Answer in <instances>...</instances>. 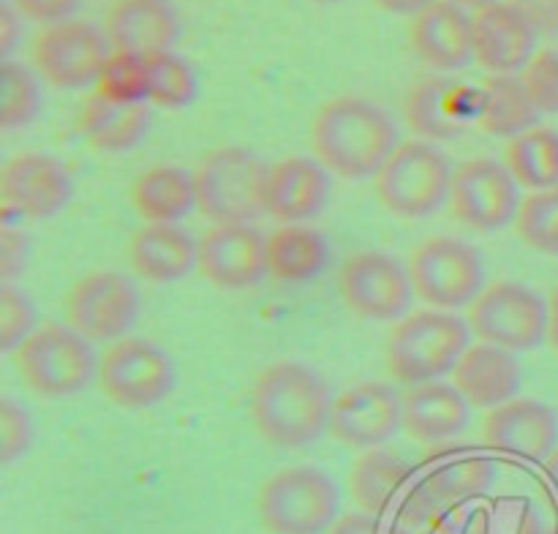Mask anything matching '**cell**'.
I'll return each instance as SVG.
<instances>
[{
  "instance_id": "obj_1",
  "label": "cell",
  "mask_w": 558,
  "mask_h": 534,
  "mask_svg": "<svg viewBox=\"0 0 558 534\" xmlns=\"http://www.w3.org/2000/svg\"><path fill=\"white\" fill-rule=\"evenodd\" d=\"M332 392L325 376L300 360H278L251 385L248 412L267 445L300 450L319 439L330 425Z\"/></svg>"
},
{
  "instance_id": "obj_2",
  "label": "cell",
  "mask_w": 558,
  "mask_h": 534,
  "mask_svg": "<svg viewBox=\"0 0 558 534\" xmlns=\"http://www.w3.org/2000/svg\"><path fill=\"white\" fill-rule=\"evenodd\" d=\"M308 145L327 172L343 180H368L401 145V134L379 104L363 96H336L311 120Z\"/></svg>"
},
{
  "instance_id": "obj_3",
  "label": "cell",
  "mask_w": 558,
  "mask_h": 534,
  "mask_svg": "<svg viewBox=\"0 0 558 534\" xmlns=\"http://www.w3.org/2000/svg\"><path fill=\"white\" fill-rule=\"evenodd\" d=\"M466 319L439 308L412 311L392 321L385 341V368L401 385H425L452 374L472 343Z\"/></svg>"
},
{
  "instance_id": "obj_4",
  "label": "cell",
  "mask_w": 558,
  "mask_h": 534,
  "mask_svg": "<svg viewBox=\"0 0 558 534\" xmlns=\"http://www.w3.org/2000/svg\"><path fill=\"white\" fill-rule=\"evenodd\" d=\"M14 368L22 385L38 398L60 401L87 390L98 374V357L90 341L69 325H38L14 352Z\"/></svg>"
},
{
  "instance_id": "obj_5",
  "label": "cell",
  "mask_w": 558,
  "mask_h": 534,
  "mask_svg": "<svg viewBox=\"0 0 558 534\" xmlns=\"http://www.w3.org/2000/svg\"><path fill=\"white\" fill-rule=\"evenodd\" d=\"M267 169L248 147H216L194 172L196 210L213 223L256 221L265 213Z\"/></svg>"
},
{
  "instance_id": "obj_6",
  "label": "cell",
  "mask_w": 558,
  "mask_h": 534,
  "mask_svg": "<svg viewBox=\"0 0 558 534\" xmlns=\"http://www.w3.org/2000/svg\"><path fill=\"white\" fill-rule=\"evenodd\" d=\"M338 505V485L319 466L278 469L256 494V515L270 534H325Z\"/></svg>"
},
{
  "instance_id": "obj_7",
  "label": "cell",
  "mask_w": 558,
  "mask_h": 534,
  "mask_svg": "<svg viewBox=\"0 0 558 534\" xmlns=\"http://www.w3.org/2000/svg\"><path fill=\"white\" fill-rule=\"evenodd\" d=\"M452 163L434 142L409 139L392 150L374 178V194L398 218H428L450 199Z\"/></svg>"
},
{
  "instance_id": "obj_8",
  "label": "cell",
  "mask_w": 558,
  "mask_h": 534,
  "mask_svg": "<svg viewBox=\"0 0 558 534\" xmlns=\"http://www.w3.org/2000/svg\"><path fill=\"white\" fill-rule=\"evenodd\" d=\"M407 272L414 294L439 311L469 308L485 289L483 256L452 234H436L414 245Z\"/></svg>"
},
{
  "instance_id": "obj_9",
  "label": "cell",
  "mask_w": 558,
  "mask_h": 534,
  "mask_svg": "<svg viewBox=\"0 0 558 534\" xmlns=\"http://www.w3.org/2000/svg\"><path fill=\"white\" fill-rule=\"evenodd\" d=\"M477 341L507 352H532L548 341V300L518 281L488 283L466 308Z\"/></svg>"
},
{
  "instance_id": "obj_10",
  "label": "cell",
  "mask_w": 558,
  "mask_h": 534,
  "mask_svg": "<svg viewBox=\"0 0 558 534\" xmlns=\"http://www.w3.org/2000/svg\"><path fill=\"white\" fill-rule=\"evenodd\" d=\"M98 387L123 409H150L178 385L172 357L147 338H120L98 357Z\"/></svg>"
},
{
  "instance_id": "obj_11",
  "label": "cell",
  "mask_w": 558,
  "mask_h": 534,
  "mask_svg": "<svg viewBox=\"0 0 558 534\" xmlns=\"http://www.w3.org/2000/svg\"><path fill=\"white\" fill-rule=\"evenodd\" d=\"M63 316L87 341H120L140 316V289L125 272H87L65 292Z\"/></svg>"
},
{
  "instance_id": "obj_12",
  "label": "cell",
  "mask_w": 558,
  "mask_h": 534,
  "mask_svg": "<svg viewBox=\"0 0 558 534\" xmlns=\"http://www.w3.org/2000/svg\"><path fill=\"white\" fill-rule=\"evenodd\" d=\"M109 52L112 47L101 31L87 22L65 20L47 25L33 38L31 60L47 85L58 90H82L96 85Z\"/></svg>"
},
{
  "instance_id": "obj_13",
  "label": "cell",
  "mask_w": 558,
  "mask_h": 534,
  "mask_svg": "<svg viewBox=\"0 0 558 534\" xmlns=\"http://www.w3.org/2000/svg\"><path fill=\"white\" fill-rule=\"evenodd\" d=\"M343 305L360 319L398 321L412 303V281L396 256L385 251H357L338 272Z\"/></svg>"
},
{
  "instance_id": "obj_14",
  "label": "cell",
  "mask_w": 558,
  "mask_h": 534,
  "mask_svg": "<svg viewBox=\"0 0 558 534\" xmlns=\"http://www.w3.org/2000/svg\"><path fill=\"white\" fill-rule=\"evenodd\" d=\"M452 216L469 229L477 232H496V229L515 223L521 207V185L510 174L505 163L494 158H469L458 163L450 185Z\"/></svg>"
},
{
  "instance_id": "obj_15",
  "label": "cell",
  "mask_w": 558,
  "mask_h": 534,
  "mask_svg": "<svg viewBox=\"0 0 558 534\" xmlns=\"http://www.w3.org/2000/svg\"><path fill=\"white\" fill-rule=\"evenodd\" d=\"M403 428V401L387 381H357L338 392L330 412V436L354 450H374Z\"/></svg>"
},
{
  "instance_id": "obj_16",
  "label": "cell",
  "mask_w": 558,
  "mask_h": 534,
  "mask_svg": "<svg viewBox=\"0 0 558 534\" xmlns=\"http://www.w3.org/2000/svg\"><path fill=\"white\" fill-rule=\"evenodd\" d=\"M196 267L218 289L256 287L267 276V238L251 223H213L196 240Z\"/></svg>"
},
{
  "instance_id": "obj_17",
  "label": "cell",
  "mask_w": 558,
  "mask_h": 534,
  "mask_svg": "<svg viewBox=\"0 0 558 534\" xmlns=\"http://www.w3.org/2000/svg\"><path fill=\"white\" fill-rule=\"evenodd\" d=\"M74 194L71 174L47 153H20L0 169V205L31 221L54 218Z\"/></svg>"
},
{
  "instance_id": "obj_18",
  "label": "cell",
  "mask_w": 558,
  "mask_h": 534,
  "mask_svg": "<svg viewBox=\"0 0 558 534\" xmlns=\"http://www.w3.org/2000/svg\"><path fill=\"white\" fill-rule=\"evenodd\" d=\"M483 439L496 452L545 463L558 450V417L548 403L512 398L501 406L488 409L483 420Z\"/></svg>"
},
{
  "instance_id": "obj_19",
  "label": "cell",
  "mask_w": 558,
  "mask_h": 534,
  "mask_svg": "<svg viewBox=\"0 0 558 534\" xmlns=\"http://www.w3.org/2000/svg\"><path fill=\"white\" fill-rule=\"evenodd\" d=\"M537 36L532 22L510 3H494L472 14L474 63L488 74H518L534 58Z\"/></svg>"
},
{
  "instance_id": "obj_20",
  "label": "cell",
  "mask_w": 558,
  "mask_h": 534,
  "mask_svg": "<svg viewBox=\"0 0 558 534\" xmlns=\"http://www.w3.org/2000/svg\"><path fill=\"white\" fill-rule=\"evenodd\" d=\"M330 202V174L316 158L289 156L270 163L265 213L281 223H305Z\"/></svg>"
},
{
  "instance_id": "obj_21",
  "label": "cell",
  "mask_w": 558,
  "mask_h": 534,
  "mask_svg": "<svg viewBox=\"0 0 558 534\" xmlns=\"http://www.w3.org/2000/svg\"><path fill=\"white\" fill-rule=\"evenodd\" d=\"M409 44L434 71H461L474 60L472 14L452 0H436L412 16Z\"/></svg>"
},
{
  "instance_id": "obj_22",
  "label": "cell",
  "mask_w": 558,
  "mask_h": 534,
  "mask_svg": "<svg viewBox=\"0 0 558 534\" xmlns=\"http://www.w3.org/2000/svg\"><path fill=\"white\" fill-rule=\"evenodd\" d=\"M104 36L114 52L150 58L174 47L180 14L169 0H114L104 20Z\"/></svg>"
},
{
  "instance_id": "obj_23",
  "label": "cell",
  "mask_w": 558,
  "mask_h": 534,
  "mask_svg": "<svg viewBox=\"0 0 558 534\" xmlns=\"http://www.w3.org/2000/svg\"><path fill=\"white\" fill-rule=\"evenodd\" d=\"M472 90L450 76H423L403 98V120L423 142H452L466 131Z\"/></svg>"
},
{
  "instance_id": "obj_24",
  "label": "cell",
  "mask_w": 558,
  "mask_h": 534,
  "mask_svg": "<svg viewBox=\"0 0 558 534\" xmlns=\"http://www.w3.org/2000/svg\"><path fill=\"white\" fill-rule=\"evenodd\" d=\"M452 385L466 398L469 406L496 409L518 398L523 371L515 352L477 341L463 352V357L452 368Z\"/></svg>"
},
{
  "instance_id": "obj_25",
  "label": "cell",
  "mask_w": 558,
  "mask_h": 534,
  "mask_svg": "<svg viewBox=\"0 0 558 534\" xmlns=\"http://www.w3.org/2000/svg\"><path fill=\"white\" fill-rule=\"evenodd\" d=\"M131 270L150 283L183 281L196 267V243L178 223H145L125 245Z\"/></svg>"
},
{
  "instance_id": "obj_26",
  "label": "cell",
  "mask_w": 558,
  "mask_h": 534,
  "mask_svg": "<svg viewBox=\"0 0 558 534\" xmlns=\"http://www.w3.org/2000/svg\"><path fill=\"white\" fill-rule=\"evenodd\" d=\"M403 401V430L414 441L439 445L456 439L469 423V401L447 381H425L412 385L401 396Z\"/></svg>"
},
{
  "instance_id": "obj_27",
  "label": "cell",
  "mask_w": 558,
  "mask_h": 534,
  "mask_svg": "<svg viewBox=\"0 0 558 534\" xmlns=\"http://www.w3.org/2000/svg\"><path fill=\"white\" fill-rule=\"evenodd\" d=\"M129 202L145 223H178L196 207L194 174L174 163H158L136 174Z\"/></svg>"
},
{
  "instance_id": "obj_28",
  "label": "cell",
  "mask_w": 558,
  "mask_h": 534,
  "mask_svg": "<svg viewBox=\"0 0 558 534\" xmlns=\"http://www.w3.org/2000/svg\"><path fill=\"white\" fill-rule=\"evenodd\" d=\"M325 234L305 223H283L267 234V276L283 283H308L330 267Z\"/></svg>"
},
{
  "instance_id": "obj_29",
  "label": "cell",
  "mask_w": 558,
  "mask_h": 534,
  "mask_svg": "<svg viewBox=\"0 0 558 534\" xmlns=\"http://www.w3.org/2000/svg\"><path fill=\"white\" fill-rule=\"evenodd\" d=\"M150 125L145 101H112L93 93L80 112L82 139L98 153H125L142 142Z\"/></svg>"
},
{
  "instance_id": "obj_30",
  "label": "cell",
  "mask_w": 558,
  "mask_h": 534,
  "mask_svg": "<svg viewBox=\"0 0 558 534\" xmlns=\"http://www.w3.org/2000/svg\"><path fill=\"white\" fill-rule=\"evenodd\" d=\"M539 109L534 107L521 74H490L477 90V123L490 136H512L539 125Z\"/></svg>"
},
{
  "instance_id": "obj_31",
  "label": "cell",
  "mask_w": 558,
  "mask_h": 534,
  "mask_svg": "<svg viewBox=\"0 0 558 534\" xmlns=\"http://www.w3.org/2000/svg\"><path fill=\"white\" fill-rule=\"evenodd\" d=\"M412 474L407 458L396 456L390 450H365L363 456L354 458L352 469H349V494L352 501L360 507V512L381 518L392 499L398 496L401 485Z\"/></svg>"
},
{
  "instance_id": "obj_32",
  "label": "cell",
  "mask_w": 558,
  "mask_h": 534,
  "mask_svg": "<svg viewBox=\"0 0 558 534\" xmlns=\"http://www.w3.org/2000/svg\"><path fill=\"white\" fill-rule=\"evenodd\" d=\"M505 167L521 189H554L558 185V131L539 123L507 139Z\"/></svg>"
},
{
  "instance_id": "obj_33",
  "label": "cell",
  "mask_w": 558,
  "mask_h": 534,
  "mask_svg": "<svg viewBox=\"0 0 558 534\" xmlns=\"http://www.w3.org/2000/svg\"><path fill=\"white\" fill-rule=\"evenodd\" d=\"M147 101L163 109H183L199 93V80H196L194 65L178 52H158L147 58Z\"/></svg>"
},
{
  "instance_id": "obj_34",
  "label": "cell",
  "mask_w": 558,
  "mask_h": 534,
  "mask_svg": "<svg viewBox=\"0 0 558 534\" xmlns=\"http://www.w3.org/2000/svg\"><path fill=\"white\" fill-rule=\"evenodd\" d=\"M515 232L529 248L558 254V185L523 196L515 216Z\"/></svg>"
},
{
  "instance_id": "obj_35",
  "label": "cell",
  "mask_w": 558,
  "mask_h": 534,
  "mask_svg": "<svg viewBox=\"0 0 558 534\" xmlns=\"http://www.w3.org/2000/svg\"><path fill=\"white\" fill-rule=\"evenodd\" d=\"M3 82V104H0V129L14 131L33 123L41 112V87L31 69L14 60H3L0 69Z\"/></svg>"
},
{
  "instance_id": "obj_36",
  "label": "cell",
  "mask_w": 558,
  "mask_h": 534,
  "mask_svg": "<svg viewBox=\"0 0 558 534\" xmlns=\"http://www.w3.org/2000/svg\"><path fill=\"white\" fill-rule=\"evenodd\" d=\"M147 58L131 52H109L101 74H98L96 93L112 101H145L147 104Z\"/></svg>"
},
{
  "instance_id": "obj_37",
  "label": "cell",
  "mask_w": 558,
  "mask_h": 534,
  "mask_svg": "<svg viewBox=\"0 0 558 534\" xmlns=\"http://www.w3.org/2000/svg\"><path fill=\"white\" fill-rule=\"evenodd\" d=\"M36 330V308L14 283H0V352L14 354Z\"/></svg>"
},
{
  "instance_id": "obj_38",
  "label": "cell",
  "mask_w": 558,
  "mask_h": 534,
  "mask_svg": "<svg viewBox=\"0 0 558 534\" xmlns=\"http://www.w3.org/2000/svg\"><path fill=\"white\" fill-rule=\"evenodd\" d=\"M521 80L532 96L539 114H558V52L556 49H539L526 69L521 71Z\"/></svg>"
},
{
  "instance_id": "obj_39",
  "label": "cell",
  "mask_w": 558,
  "mask_h": 534,
  "mask_svg": "<svg viewBox=\"0 0 558 534\" xmlns=\"http://www.w3.org/2000/svg\"><path fill=\"white\" fill-rule=\"evenodd\" d=\"M33 420L22 403L14 398H0V461L14 463L31 450Z\"/></svg>"
},
{
  "instance_id": "obj_40",
  "label": "cell",
  "mask_w": 558,
  "mask_h": 534,
  "mask_svg": "<svg viewBox=\"0 0 558 534\" xmlns=\"http://www.w3.org/2000/svg\"><path fill=\"white\" fill-rule=\"evenodd\" d=\"M27 267V234L22 229H0V281L11 283Z\"/></svg>"
},
{
  "instance_id": "obj_41",
  "label": "cell",
  "mask_w": 558,
  "mask_h": 534,
  "mask_svg": "<svg viewBox=\"0 0 558 534\" xmlns=\"http://www.w3.org/2000/svg\"><path fill=\"white\" fill-rule=\"evenodd\" d=\"M9 3L25 20L41 22V25H58V22H65L74 16L82 0H9Z\"/></svg>"
},
{
  "instance_id": "obj_42",
  "label": "cell",
  "mask_w": 558,
  "mask_h": 534,
  "mask_svg": "<svg viewBox=\"0 0 558 534\" xmlns=\"http://www.w3.org/2000/svg\"><path fill=\"white\" fill-rule=\"evenodd\" d=\"M537 33H558V0H507Z\"/></svg>"
},
{
  "instance_id": "obj_43",
  "label": "cell",
  "mask_w": 558,
  "mask_h": 534,
  "mask_svg": "<svg viewBox=\"0 0 558 534\" xmlns=\"http://www.w3.org/2000/svg\"><path fill=\"white\" fill-rule=\"evenodd\" d=\"M22 33V16L9 0L0 3V54L3 60H11V52H14L16 41H20Z\"/></svg>"
},
{
  "instance_id": "obj_44",
  "label": "cell",
  "mask_w": 558,
  "mask_h": 534,
  "mask_svg": "<svg viewBox=\"0 0 558 534\" xmlns=\"http://www.w3.org/2000/svg\"><path fill=\"white\" fill-rule=\"evenodd\" d=\"M325 534H381V523L368 512H347V515H338Z\"/></svg>"
},
{
  "instance_id": "obj_45",
  "label": "cell",
  "mask_w": 558,
  "mask_h": 534,
  "mask_svg": "<svg viewBox=\"0 0 558 534\" xmlns=\"http://www.w3.org/2000/svg\"><path fill=\"white\" fill-rule=\"evenodd\" d=\"M381 11H390V14H420L423 9H428L436 0H374Z\"/></svg>"
},
{
  "instance_id": "obj_46",
  "label": "cell",
  "mask_w": 558,
  "mask_h": 534,
  "mask_svg": "<svg viewBox=\"0 0 558 534\" xmlns=\"http://www.w3.org/2000/svg\"><path fill=\"white\" fill-rule=\"evenodd\" d=\"M548 347L558 354V287L548 294Z\"/></svg>"
},
{
  "instance_id": "obj_47",
  "label": "cell",
  "mask_w": 558,
  "mask_h": 534,
  "mask_svg": "<svg viewBox=\"0 0 558 534\" xmlns=\"http://www.w3.org/2000/svg\"><path fill=\"white\" fill-rule=\"evenodd\" d=\"M545 474H548V483H550V488H554V494L558 499V450L548 458V461H545Z\"/></svg>"
},
{
  "instance_id": "obj_48",
  "label": "cell",
  "mask_w": 558,
  "mask_h": 534,
  "mask_svg": "<svg viewBox=\"0 0 558 534\" xmlns=\"http://www.w3.org/2000/svg\"><path fill=\"white\" fill-rule=\"evenodd\" d=\"M452 3H458L461 9H485V5H494V3H501V0H452Z\"/></svg>"
},
{
  "instance_id": "obj_49",
  "label": "cell",
  "mask_w": 558,
  "mask_h": 534,
  "mask_svg": "<svg viewBox=\"0 0 558 534\" xmlns=\"http://www.w3.org/2000/svg\"><path fill=\"white\" fill-rule=\"evenodd\" d=\"M314 3H341V0H314Z\"/></svg>"
}]
</instances>
